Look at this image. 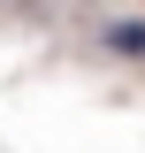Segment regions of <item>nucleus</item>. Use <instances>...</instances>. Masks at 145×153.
<instances>
[{
  "label": "nucleus",
  "mask_w": 145,
  "mask_h": 153,
  "mask_svg": "<svg viewBox=\"0 0 145 153\" xmlns=\"http://www.w3.org/2000/svg\"><path fill=\"white\" fill-rule=\"evenodd\" d=\"M107 54H130V61H145V23H107Z\"/></svg>",
  "instance_id": "nucleus-1"
}]
</instances>
